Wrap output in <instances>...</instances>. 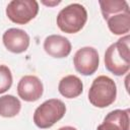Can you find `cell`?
Segmentation results:
<instances>
[{
    "instance_id": "cell-1",
    "label": "cell",
    "mask_w": 130,
    "mask_h": 130,
    "mask_svg": "<svg viewBox=\"0 0 130 130\" xmlns=\"http://www.w3.org/2000/svg\"><path fill=\"white\" fill-rule=\"evenodd\" d=\"M129 36L126 35L109 46L105 53L106 68L117 76L124 75L130 68Z\"/></svg>"
},
{
    "instance_id": "cell-2",
    "label": "cell",
    "mask_w": 130,
    "mask_h": 130,
    "mask_svg": "<svg viewBox=\"0 0 130 130\" xmlns=\"http://www.w3.org/2000/svg\"><path fill=\"white\" fill-rule=\"evenodd\" d=\"M117 96L115 81L106 75L98 76L88 90V100L96 108H107L112 105Z\"/></svg>"
},
{
    "instance_id": "cell-3",
    "label": "cell",
    "mask_w": 130,
    "mask_h": 130,
    "mask_svg": "<svg viewBox=\"0 0 130 130\" xmlns=\"http://www.w3.org/2000/svg\"><path fill=\"white\" fill-rule=\"evenodd\" d=\"M87 20V12L79 3H72L60 10L57 15L58 27L66 34H76L82 29Z\"/></svg>"
},
{
    "instance_id": "cell-4",
    "label": "cell",
    "mask_w": 130,
    "mask_h": 130,
    "mask_svg": "<svg viewBox=\"0 0 130 130\" xmlns=\"http://www.w3.org/2000/svg\"><path fill=\"white\" fill-rule=\"evenodd\" d=\"M65 112L66 106L61 100H48L36 109L34 113V123L41 129L50 128L64 117Z\"/></svg>"
},
{
    "instance_id": "cell-5",
    "label": "cell",
    "mask_w": 130,
    "mask_h": 130,
    "mask_svg": "<svg viewBox=\"0 0 130 130\" xmlns=\"http://www.w3.org/2000/svg\"><path fill=\"white\" fill-rule=\"evenodd\" d=\"M39 12V3L35 0H12L6 7L7 17L16 24H26Z\"/></svg>"
},
{
    "instance_id": "cell-6",
    "label": "cell",
    "mask_w": 130,
    "mask_h": 130,
    "mask_svg": "<svg viewBox=\"0 0 130 130\" xmlns=\"http://www.w3.org/2000/svg\"><path fill=\"white\" fill-rule=\"evenodd\" d=\"M99 53L92 47H83L77 50L73 57L75 70L85 76L93 74L99 68Z\"/></svg>"
},
{
    "instance_id": "cell-7",
    "label": "cell",
    "mask_w": 130,
    "mask_h": 130,
    "mask_svg": "<svg viewBox=\"0 0 130 130\" xmlns=\"http://www.w3.org/2000/svg\"><path fill=\"white\" fill-rule=\"evenodd\" d=\"M44 91L42 81L35 75H25L21 77L17 84V93L25 102L38 101Z\"/></svg>"
},
{
    "instance_id": "cell-8",
    "label": "cell",
    "mask_w": 130,
    "mask_h": 130,
    "mask_svg": "<svg viewBox=\"0 0 130 130\" xmlns=\"http://www.w3.org/2000/svg\"><path fill=\"white\" fill-rule=\"evenodd\" d=\"M2 41L6 49L12 53L20 54L27 50L29 46V36L20 28H9L3 36Z\"/></svg>"
},
{
    "instance_id": "cell-9",
    "label": "cell",
    "mask_w": 130,
    "mask_h": 130,
    "mask_svg": "<svg viewBox=\"0 0 130 130\" xmlns=\"http://www.w3.org/2000/svg\"><path fill=\"white\" fill-rule=\"evenodd\" d=\"M44 50L54 58H65L71 52V43L60 35H51L44 41Z\"/></svg>"
},
{
    "instance_id": "cell-10",
    "label": "cell",
    "mask_w": 130,
    "mask_h": 130,
    "mask_svg": "<svg viewBox=\"0 0 130 130\" xmlns=\"http://www.w3.org/2000/svg\"><path fill=\"white\" fill-rule=\"evenodd\" d=\"M96 130H129V110H114L108 113Z\"/></svg>"
},
{
    "instance_id": "cell-11",
    "label": "cell",
    "mask_w": 130,
    "mask_h": 130,
    "mask_svg": "<svg viewBox=\"0 0 130 130\" xmlns=\"http://www.w3.org/2000/svg\"><path fill=\"white\" fill-rule=\"evenodd\" d=\"M58 90L65 98L74 99L82 93L83 84L79 77L75 75H67L60 80Z\"/></svg>"
},
{
    "instance_id": "cell-12",
    "label": "cell",
    "mask_w": 130,
    "mask_h": 130,
    "mask_svg": "<svg viewBox=\"0 0 130 130\" xmlns=\"http://www.w3.org/2000/svg\"><path fill=\"white\" fill-rule=\"evenodd\" d=\"M108 27L114 35H126L130 30V12H121L107 19Z\"/></svg>"
},
{
    "instance_id": "cell-13",
    "label": "cell",
    "mask_w": 130,
    "mask_h": 130,
    "mask_svg": "<svg viewBox=\"0 0 130 130\" xmlns=\"http://www.w3.org/2000/svg\"><path fill=\"white\" fill-rule=\"evenodd\" d=\"M21 109V104L17 98L12 94H5L0 96V116L5 118H12L16 116Z\"/></svg>"
},
{
    "instance_id": "cell-14",
    "label": "cell",
    "mask_w": 130,
    "mask_h": 130,
    "mask_svg": "<svg viewBox=\"0 0 130 130\" xmlns=\"http://www.w3.org/2000/svg\"><path fill=\"white\" fill-rule=\"evenodd\" d=\"M99 3L105 20L118 13L129 11V5L125 0H106L100 1Z\"/></svg>"
},
{
    "instance_id": "cell-15",
    "label": "cell",
    "mask_w": 130,
    "mask_h": 130,
    "mask_svg": "<svg viewBox=\"0 0 130 130\" xmlns=\"http://www.w3.org/2000/svg\"><path fill=\"white\" fill-rule=\"evenodd\" d=\"M12 85V74L6 65H0V94L7 91Z\"/></svg>"
},
{
    "instance_id": "cell-16",
    "label": "cell",
    "mask_w": 130,
    "mask_h": 130,
    "mask_svg": "<svg viewBox=\"0 0 130 130\" xmlns=\"http://www.w3.org/2000/svg\"><path fill=\"white\" fill-rule=\"evenodd\" d=\"M58 130H76V128H74L72 126H64V127L59 128Z\"/></svg>"
},
{
    "instance_id": "cell-17",
    "label": "cell",
    "mask_w": 130,
    "mask_h": 130,
    "mask_svg": "<svg viewBox=\"0 0 130 130\" xmlns=\"http://www.w3.org/2000/svg\"><path fill=\"white\" fill-rule=\"evenodd\" d=\"M43 3H44V4H46V5H49V6H52V5H58V4H60L61 2H60V1H57V2H54V3H51V2H45V1H43Z\"/></svg>"
}]
</instances>
